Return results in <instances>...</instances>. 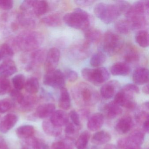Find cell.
Returning <instances> with one entry per match:
<instances>
[{
  "label": "cell",
  "instance_id": "obj_43",
  "mask_svg": "<svg viewBox=\"0 0 149 149\" xmlns=\"http://www.w3.org/2000/svg\"><path fill=\"white\" fill-rule=\"evenodd\" d=\"M19 22L22 26L26 27H32L35 25V22L33 19L27 17L24 14L19 15Z\"/></svg>",
  "mask_w": 149,
  "mask_h": 149
},
{
  "label": "cell",
  "instance_id": "obj_39",
  "mask_svg": "<svg viewBox=\"0 0 149 149\" xmlns=\"http://www.w3.org/2000/svg\"><path fill=\"white\" fill-rule=\"evenodd\" d=\"M25 76L22 74H18L12 79V83L15 89L21 91L25 87L26 83Z\"/></svg>",
  "mask_w": 149,
  "mask_h": 149
},
{
  "label": "cell",
  "instance_id": "obj_20",
  "mask_svg": "<svg viewBox=\"0 0 149 149\" xmlns=\"http://www.w3.org/2000/svg\"><path fill=\"white\" fill-rule=\"evenodd\" d=\"M103 111L106 117L109 119H113L122 114V109L114 101H111L103 106Z\"/></svg>",
  "mask_w": 149,
  "mask_h": 149
},
{
  "label": "cell",
  "instance_id": "obj_17",
  "mask_svg": "<svg viewBox=\"0 0 149 149\" xmlns=\"http://www.w3.org/2000/svg\"><path fill=\"white\" fill-rule=\"evenodd\" d=\"M133 126L132 118L130 116L123 117L118 120L115 126V129L119 134H126Z\"/></svg>",
  "mask_w": 149,
  "mask_h": 149
},
{
  "label": "cell",
  "instance_id": "obj_45",
  "mask_svg": "<svg viewBox=\"0 0 149 149\" xmlns=\"http://www.w3.org/2000/svg\"><path fill=\"white\" fill-rule=\"evenodd\" d=\"M9 93L13 101L19 104L21 103L24 99V96L21 92L20 91L17 90L15 89H12Z\"/></svg>",
  "mask_w": 149,
  "mask_h": 149
},
{
  "label": "cell",
  "instance_id": "obj_5",
  "mask_svg": "<svg viewBox=\"0 0 149 149\" xmlns=\"http://www.w3.org/2000/svg\"><path fill=\"white\" fill-rule=\"evenodd\" d=\"M81 74L86 81L96 86L104 83L110 78L109 73L104 67L96 69L85 68L82 70Z\"/></svg>",
  "mask_w": 149,
  "mask_h": 149
},
{
  "label": "cell",
  "instance_id": "obj_52",
  "mask_svg": "<svg viewBox=\"0 0 149 149\" xmlns=\"http://www.w3.org/2000/svg\"><path fill=\"white\" fill-rule=\"evenodd\" d=\"M35 1H24L21 5V10L23 11H27L33 8Z\"/></svg>",
  "mask_w": 149,
  "mask_h": 149
},
{
  "label": "cell",
  "instance_id": "obj_57",
  "mask_svg": "<svg viewBox=\"0 0 149 149\" xmlns=\"http://www.w3.org/2000/svg\"><path fill=\"white\" fill-rule=\"evenodd\" d=\"M143 92L146 95H148L149 94V84H147L146 85H145L143 87Z\"/></svg>",
  "mask_w": 149,
  "mask_h": 149
},
{
  "label": "cell",
  "instance_id": "obj_19",
  "mask_svg": "<svg viewBox=\"0 0 149 149\" xmlns=\"http://www.w3.org/2000/svg\"><path fill=\"white\" fill-rule=\"evenodd\" d=\"M123 57L126 63H134L139 60V53L134 46L127 45L123 49Z\"/></svg>",
  "mask_w": 149,
  "mask_h": 149
},
{
  "label": "cell",
  "instance_id": "obj_16",
  "mask_svg": "<svg viewBox=\"0 0 149 149\" xmlns=\"http://www.w3.org/2000/svg\"><path fill=\"white\" fill-rule=\"evenodd\" d=\"M132 80L135 84L143 85L149 81V70L144 68H138L133 73Z\"/></svg>",
  "mask_w": 149,
  "mask_h": 149
},
{
  "label": "cell",
  "instance_id": "obj_23",
  "mask_svg": "<svg viewBox=\"0 0 149 149\" xmlns=\"http://www.w3.org/2000/svg\"><path fill=\"white\" fill-rule=\"evenodd\" d=\"M42 128L46 134L51 136H58L62 132V128L53 124L50 120H45L42 122Z\"/></svg>",
  "mask_w": 149,
  "mask_h": 149
},
{
  "label": "cell",
  "instance_id": "obj_53",
  "mask_svg": "<svg viewBox=\"0 0 149 149\" xmlns=\"http://www.w3.org/2000/svg\"><path fill=\"white\" fill-rule=\"evenodd\" d=\"M76 4L77 6L82 7L89 6L93 5L95 2L94 1H88V0H78V1H74Z\"/></svg>",
  "mask_w": 149,
  "mask_h": 149
},
{
  "label": "cell",
  "instance_id": "obj_47",
  "mask_svg": "<svg viewBox=\"0 0 149 149\" xmlns=\"http://www.w3.org/2000/svg\"><path fill=\"white\" fill-rule=\"evenodd\" d=\"M64 74L65 78H67L69 81L74 82L78 79V74L74 70L68 69L65 71Z\"/></svg>",
  "mask_w": 149,
  "mask_h": 149
},
{
  "label": "cell",
  "instance_id": "obj_14",
  "mask_svg": "<svg viewBox=\"0 0 149 149\" xmlns=\"http://www.w3.org/2000/svg\"><path fill=\"white\" fill-rule=\"evenodd\" d=\"M55 105L52 103H45L37 107L34 117L44 119L50 116L55 111Z\"/></svg>",
  "mask_w": 149,
  "mask_h": 149
},
{
  "label": "cell",
  "instance_id": "obj_40",
  "mask_svg": "<svg viewBox=\"0 0 149 149\" xmlns=\"http://www.w3.org/2000/svg\"><path fill=\"white\" fill-rule=\"evenodd\" d=\"M12 90L11 82L6 77L0 76V95L9 93Z\"/></svg>",
  "mask_w": 149,
  "mask_h": 149
},
{
  "label": "cell",
  "instance_id": "obj_29",
  "mask_svg": "<svg viewBox=\"0 0 149 149\" xmlns=\"http://www.w3.org/2000/svg\"><path fill=\"white\" fill-rule=\"evenodd\" d=\"M49 8L48 3L45 1H35L33 11L36 16H40L46 14Z\"/></svg>",
  "mask_w": 149,
  "mask_h": 149
},
{
  "label": "cell",
  "instance_id": "obj_30",
  "mask_svg": "<svg viewBox=\"0 0 149 149\" xmlns=\"http://www.w3.org/2000/svg\"><path fill=\"white\" fill-rule=\"evenodd\" d=\"M34 127L33 125H22L17 128L16 130V135L21 139H27L33 136L34 134Z\"/></svg>",
  "mask_w": 149,
  "mask_h": 149
},
{
  "label": "cell",
  "instance_id": "obj_42",
  "mask_svg": "<svg viewBox=\"0 0 149 149\" xmlns=\"http://www.w3.org/2000/svg\"><path fill=\"white\" fill-rule=\"evenodd\" d=\"M13 106V102L10 99L6 98L0 100V113H6Z\"/></svg>",
  "mask_w": 149,
  "mask_h": 149
},
{
  "label": "cell",
  "instance_id": "obj_61",
  "mask_svg": "<svg viewBox=\"0 0 149 149\" xmlns=\"http://www.w3.org/2000/svg\"><path fill=\"white\" fill-rule=\"evenodd\" d=\"M148 149V148H147V149Z\"/></svg>",
  "mask_w": 149,
  "mask_h": 149
},
{
  "label": "cell",
  "instance_id": "obj_15",
  "mask_svg": "<svg viewBox=\"0 0 149 149\" xmlns=\"http://www.w3.org/2000/svg\"><path fill=\"white\" fill-rule=\"evenodd\" d=\"M17 68L15 62L11 59L5 60L0 65V75L8 77L17 72Z\"/></svg>",
  "mask_w": 149,
  "mask_h": 149
},
{
  "label": "cell",
  "instance_id": "obj_6",
  "mask_svg": "<svg viewBox=\"0 0 149 149\" xmlns=\"http://www.w3.org/2000/svg\"><path fill=\"white\" fill-rule=\"evenodd\" d=\"M123 47V41L119 36L109 31L105 33L104 36L103 48L108 55H116L119 53Z\"/></svg>",
  "mask_w": 149,
  "mask_h": 149
},
{
  "label": "cell",
  "instance_id": "obj_26",
  "mask_svg": "<svg viewBox=\"0 0 149 149\" xmlns=\"http://www.w3.org/2000/svg\"><path fill=\"white\" fill-rule=\"evenodd\" d=\"M59 100V106L64 110L70 109L71 106V99L68 90L65 87L61 89Z\"/></svg>",
  "mask_w": 149,
  "mask_h": 149
},
{
  "label": "cell",
  "instance_id": "obj_25",
  "mask_svg": "<svg viewBox=\"0 0 149 149\" xmlns=\"http://www.w3.org/2000/svg\"><path fill=\"white\" fill-rule=\"evenodd\" d=\"M41 21L46 26L56 27L61 25L62 17L60 14L56 13L44 17Z\"/></svg>",
  "mask_w": 149,
  "mask_h": 149
},
{
  "label": "cell",
  "instance_id": "obj_7",
  "mask_svg": "<svg viewBox=\"0 0 149 149\" xmlns=\"http://www.w3.org/2000/svg\"><path fill=\"white\" fill-rule=\"evenodd\" d=\"M64 74L60 70L47 72L43 77V83L47 86L56 89L64 88L65 84Z\"/></svg>",
  "mask_w": 149,
  "mask_h": 149
},
{
  "label": "cell",
  "instance_id": "obj_38",
  "mask_svg": "<svg viewBox=\"0 0 149 149\" xmlns=\"http://www.w3.org/2000/svg\"><path fill=\"white\" fill-rule=\"evenodd\" d=\"M127 137L133 143L141 146L144 141L145 135L143 132L141 130H136Z\"/></svg>",
  "mask_w": 149,
  "mask_h": 149
},
{
  "label": "cell",
  "instance_id": "obj_13",
  "mask_svg": "<svg viewBox=\"0 0 149 149\" xmlns=\"http://www.w3.org/2000/svg\"><path fill=\"white\" fill-rule=\"evenodd\" d=\"M104 117L100 113H94L88 119L87 127L89 130L96 132L99 130L103 125Z\"/></svg>",
  "mask_w": 149,
  "mask_h": 149
},
{
  "label": "cell",
  "instance_id": "obj_35",
  "mask_svg": "<svg viewBox=\"0 0 149 149\" xmlns=\"http://www.w3.org/2000/svg\"><path fill=\"white\" fill-rule=\"evenodd\" d=\"M116 31L121 34H127L132 30L130 24L127 19L118 21L115 25Z\"/></svg>",
  "mask_w": 149,
  "mask_h": 149
},
{
  "label": "cell",
  "instance_id": "obj_3",
  "mask_svg": "<svg viewBox=\"0 0 149 149\" xmlns=\"http://www.w3.org/2000/svg\"><path fill=\"white\" fill-rule=\"evenodd\" d=\"M63 20L69 26L83 30L88 29L90 24L89 15L81 8H75L72 13L66 14Z\"/></svg>",
  "mask_w": 149,
  "mask_h": 149
},
{
  "label": "cell",
  "instance_id": "obj_50",
  "mask_svg": "<svg viewBox=\"0 0 149 149\" xmlns=\"http://www.w3.org/2000/svg\"><path fill=\"white\" fill-rule=\"evenodd\" d=\"M76 132V129L73 123L69 122L65 125V132L66 135H68L66 136L71 137V136L75 134Z\"/></svg>",
  "mask_w": 149,
  "mask_h": 149
},
{
  "label": "cell",
  "instance_id": "obj_60",
  "mask_svg": "<svg viewBox=\"0 0 149 149\" xmlns=\"http://www.w3.org/2000/svg\"><path fill=\"white\" fill-rule=\"evenodd\" d=\"M2 59V56H1V49H0V61Z\"/></svg>",
  "mask_w": 149,
  "mask_h": 149
},
{
  "label": "cell",
  "instance_id": "obj_56",
  "mask_svg": "<svg viewBox=\"0 0 149 149\" xmlns=\"http://www.w3.org/2000/svg\"><path fill=\"white\" fill-rule=\"evenodd\" d=\"M104 149H118L117 146L111 144H108L104 146Z\"/></svg>",
  "mask_w": 149,
  "mask_h": 149
},
{
  "label": "cell",
  "instance_id": "obj_10",
  "mask_svg": "<svg viewBox=\"0 0 149 149\" xmlns=\"http://www.w3.org/2000/svg\"><path fill=\"white\" fill-rule=\"evenodd\" d=\"M18 119L15 114L9 113L6 115L0 122V131L3 133H7L15 125Z\"/></svg>",
  "mask_w": 149,
  "mask_h": 149
},
{
  "label": "cell",
  "instance_id": "obj_12",
  "mask_svg": "<svg viewBox=\"0 0 149 149\" xmlns=\"http://www.w3.org/2000/svg\"><path fill=\"white\" fill-rule=\"evenodd\" d=\"M49 120L56 126L62 128L69 123V115L63 110H58L53 112Z\"/></svg>",
  "mask_w": 149,
  "mask_h": 149
},
{
  "label": "cell",
  "instance_id": "obj_54",
  "mask_svg": "<svg viewBox=\"0 0 149 149\" xmlns=\"http://www.w3.org/2000/svg\"><path fill=\"white\" fill-rule=\"evenodd\" d=\"M0 149H8L6 141L1 136H0Z\"/></svg>",
  "mask_w": 149,
  "mask_h": 149
},
{
  "label": "cell",
  "instance_id": "obj_36",
  "mask_svg": "<svg viewBox=\"0 0 149 149\" xmlns=\"http://www.w3.org/2000/svg\"><path fill=\"white\" fill-rule=\"evenodd\" d=\"M90 138V134L88 132L85 131L82 132L75 143L77 149H85L88 145Z\"/></svg>",
  "mask_w": 149,
  "mask_h": 149
},
{
  "label": "cell",
  "instance_id": "obj_34",
  "mask_svg": "<svg viewBox=\"0 0 149 149\" xmlns=\"http://www.w3.org/2000/svg\"><path fill=\"white\" fill-rule=\"evenodd\" d=\"M135 40L136 43L140 47L146 48L149 46V37L148 32L145 30L139 31L135 36Z\"/></svg>",
  "mask_w": 149,
  "mask_h": 149
},
{
  "label": "cell",
  "instance_id": "obj_28",
  "mask_svg": "<svg viewBox=\"0 0 149 149\" xmlns=\"http://www.w3.org/2000/svg\"><path fill=\"white\" fill-rule=\"evenodd\" d=\"M85 41L91 44L97 43L100 41L102 38L101 32L96 29H88L85 31L84 34Z\"/></svg>",
  "mask_w": 149,
  "mask_h": 149
},
{
  "label": "cell",
  "instance_id": "obj_51",
  "mask_svg": "<svg viewBox=\"0 0 149 149\" xmlns=\"http://www.w3.org/2000/svg\"><path fill=\"white\" fill-rule=\"evenodd\" d=\"M14 2L12 0H0V9L8 10L13 7Z\"/></svg>",
  "mask_w": 149,
  "mask_h": 149
},
{
  "label": "cell",
  "instance_id": "obj_8",
  "mask_svg": "<svg viewBox=\"0 0 149 149\" xmlns=\"http://www.w3.org/2000/svg\"><path fill=\"white\" fill-rule=\"evenodd\" d=\"M133 98V94L121 89L115 95L114 102L119 106L132 110L136 106Z\"/></svg>",
  "mask_w": 149,
  "mask_h": 149
},
{
  "label": "cell",
  "instance_id": "obj_62",
  "mask_svg": "<svg viewBox=\"0 0 149 149\" xmlns=\"http://www.w3.org/2000/svg\"><path fill=\"white\" fill-rule=\"evenodd\" d=\"M0 117H1V116H0Z\"/></svg>",
  "mask_w": 149,
  "mask_h": 149
},
{
  "label": "cell",
  "instance_id": "obj_58",
  "mask_svg": "<svg viewBox=\"0 0 149 149\" xmlns=\"http://www.w3.org/2000/svg\"><path fill=\"white\" fill-rule=\"evenodd\" d=\"M81 114L82 116L84 117L83 118H86L88 116L89 112L87 109H83L81 111Z\"/></svg>",
  "mask_w": 149,
  "mask_h": 149
},
{
  "label": "cell",
  "instance_id": "obj_27",
  "mask_svg": "<svg viewBox=\"0 0 149 149\" xmlns=\"http://www.w3.org/2000/svg\"><path fill=\"white\" fill-rule=\"evenodd\" d=\"M38 98L33 95L24 96V99L20 104V109L24 111H29L34 108L38 102Z\"/></svg>",
  "mask_w": 149,
  "mask_h": 149
},
{
  "label": "cell",
  "instance_id": "obj_22",
  "mask_svg": "<svg viewBox=\"0 0 149 149\" xmlns=\"http://www.w3.org/2000/svg\"><path fill=\"white\" fill-rule=\"evenodd\" d=\"M75 143V141L74 139L66 136L54 142L50 149H73Z\"/></svg>",
  "mask_w": 149,
  "mask_h": 149
},
{
  "label": "cell",
  "instance_id": "obj_48",
  "mask_svg": "<svg viewBox=\"0 0 149 149\" xmlns=\"http://www.w3.org/2000/svg\"><path fill=\"white\" fill-rule=\"evenodd\" d=\"M122 90L133 94L134 93L138 94L139 92V88L136 85L133 84H128L124 85L122 88Z\"/></svg>",
  "mask_w": 149,
  "mask_h": 149
},
{
  "label": "cell",
  "instance_id": "obj_24",
  "mask_svg": "<svg viewBox=\"0 0 149 149\" xmlns=\"http://www.w3.org/2000/svg\"><path fill=\"white\" fill-rule=\"evenodd\" d=\"M111 139V136L108 132L99 131L97 132L91 138L92 143L96 145H102L107 143Z\"/></svg>",
  "mask_w": 149,
  "mask_h": 149
},
{
  "label": "cell",
  "instance_id": "obj_55",
  "mask_svg": "<svg viewBox=\"0 0 149 149\" xmlns=\"http://www.w3.org/2000/svg\"><path fill=\"white\" fill-rule=\"evenodd\" d=\"M142 125H143V130L146 133H148L149 129V119L146 120Z\"/></svg>",
  "mask_w": 149,
  "mask_h": 149
},
{
  "label": "cell",
  "instance_id": "obj_31",
  "mask_svg": "<svg viewBox=\"0 0 149 149\" xmlns=\"http://www.w3.org/2000/svg\"><path fill=\"white\" fill-rule=\"evenodd\" d=\"M24 88L30 95L36 94L40 89V83L38 79L34 77H29L26 81Z\"/></svg>",
  "mask_w": 149,
  "mask_h": 149
},
{
  "label": "cell",
  "instance_id": "obj_44",
  "mask_svg": "<svg viewBox=\"0 0 149 149\" xmlns=\"http://www.w3.org/2000/svg\"><path fill=\"white\" fill-rule=\"evenodd\" d=\"M120 11L121 15H126L130 9L131 5L130 3L126 1H118L116 3Z\"/></svg>",
  "mask_w": 149,
  "mask_h": 149
},
{
  "label": "cell",
  "instance_id": "obj_18",
  "mask_svg": "<svg viewBox=\"0 0 149 149\" xmlns=\"http://www.w3.org/2000/svg\"><path fill=\"white\" fill-rule=\"evenodd\" d=\"M47 53L43 49H36L30 55V63L28 69H31L36 66L40 65L45 62Z\"/></svg>",
  "mask_w": 149,
  "mask_h": 149
},
{
  "label": "cell",
  "instance_id": "obj_41",
  "mask_svg": "<svg viewBox=\"0 0 149 149\" xmlns=\"http://www.w3.org/2000/svg\"><path fill=\"white\" fill-rule=\"evenodd\" d=\"M2 59L5 60L11 59L14 55V50L10 45L8 43H4L0 46Z\"/></svg>",
  "mask_w": 149,
  "mask_h": 149
},
{
  "label": "cell",
  "instance_id": "obj_33",
  "mask_svg": "<svg viewBox=\"0 0 149 149\" xmlns=\"http://www.w3.org/2000/svg\"><path fill=\"white\" fill-rule=\"evenodd\" d=\"M117 147L118 149H142L141 146L133 143L127 137L118 139Z\"/></svg>",
  "mask_w": 149,
  "mask_h": 149
},
{
  "label": "cell",
  "instance_id": "obj_46",
  "mask_svg": "<svg viewBox=\"0 0 149 149\" xmlns=\"http://www.w3.org/2000/svg\"><path fill=\"white\" fill-rule=\"evenodd\" d=\"M149 113L145 111H141L136 113L135 116V119L136 122L142 125L146 120L149 119Z\"/></svg>",
  "mask_w": 149,
  "mask_h": 149
},
{
  "label": "cell",
  "instance_id": "obj_21",
  "mask_svg": "<svg viewBox=\"0 0 149 149\" xmlns=\"http://www.w3.org/2000/svg\"><path fill=\"white\" fill-rule=\"evenodd\" d=\"M110 71L113 75L125 76L129 74L131 68L128 63L119 62L114 63L111 66Z\"/></svg>",
  "mask_w": 149,
  "mask_h": 149
},
{
  "label": "cell",
  "instance_id": "obj_32",
  "mask_svg": "<svg viewBox=\"0 0 149 149\" xmlns=\"http://www.w3.org/2000/svg\"><path fill=\"white\" fill-rule=\"evenodd\" d=\"M26 143L33 149H49L47 144L42 139L38 138L31 137L26 139Z\"/></svg>",
  "mask_w": 149,
  "mask_h": 149
},
{
  "label": "cell",
  "instance_id": "obj_1",
  "mask_svg": "<svg viewBox=\"0 0 149 149\" xmlns=\"http://www.w3.org/2000/svg\"><path fill=\"white\" fill-rule=\"evenodd\" d=\"M71 93L75 102L82 107L93 106L100 100V95L97 91L85 82L79 83L74 85Z\"/></svg>",
  "mask_w": 149,
  "mask_h": 149
},
{
  "label": "cell",
  "instance_id": "obj_4",
  "mask_svg": "<svg viewBox=\"0 0 149 149\" xmlns=\"http://www.w3.org/2000/svg\"><path fill=\"white\" fill-rule=\"evenodd\" d=\"M94 12L96 16L106 24L112 23L121 15L116 4L97 3L94 7Z\"/></svg>",
  "mask_w": 149,
  "mask_h": 149
},
{
  "label": "cell",
  "instance_id": "obj_9",
  "mask_svg": "<svg viewBox=\"0 0 149 149\" xmlns=\"http://www.w3.org/2000/svg\"><path fill=\"white\" fill-rule=\"evenodd\" d=\"M61 56V52L58 49L54 47L47 53L44 62V68L47 72H51L56 69Z\"/></svg>",
  "mask_w": 149,
  "mask_h": 149
},
{
  "label": "cell",
  "instance_id": "obj_11",
  "mask_svg": "<svg viewBox=\"0 0 149 149\" xmlns=\"http://www.w3.org/2000/svg\"><path fill=\"white\" fill-rule=\"evenodd\" d=\"M120 86V84L116 80H111L104 84L101 88V95L106 99H110L114 96L116 90Z\"/></svg>",
  "mask_w": 149,
  "mask_h": 149
},
{
  "label": "cell",
  "instance_id": "obj_49",
  "mask_svg": "<svg viewBox=\"0 0 149 149\" xmlns=\"http://www.w3.org/2000/svg\"><path fill=\"white\" fill-rule=\"evenodd\" d=\"M72 121V123L75 126H80L81 125V121L80 119V116L78 113L75 110L71 111L69 113V116Z\"/></svg>",
  "mask_w": 149,
  "mask_h": 149
},
{
  "label": "cell",
  "instance_id": "obj_59",
  "mask_svg": "<svg viewBox=\"0 0 149 149\" xmlns=\"http://www.w3.org/2000/svg\"><path fill=\"white\" fill-rule=\"evenodd\" d=\"M21 149H31L30 148H29L27 146H24L21 148Z\"/></svg>",
  "mask_w": 149,
  "mask_h": 149
},
{
  "label": "cell",
  "instance_id": "obj_2",
  "mask_svg": "<svg viewBox=\"0 0 149 149\" xmlns=\"http://www.w3.org/2000/svg\"><path fill=\"white\" fill-rule=\"evenodd\" d=\"M43 37L40 33L30 32L17 36L13 41V49L29 52L38 49L43 42Z\"/></svg>",
  "mask_w": 149,
  "mask_h": 149
},
{
  "label": "cell",
  "instance_id": "obj_37",
  "mask_svg": "<svg viewBox=\"0 0 149 149\" xmlns=\"http://www.w3.org/2000/svg\"><path fill=\"white\" fill-rule=\"evenodd\" d=\"M106 61V55L103 52H98L92 56L90 63L92 67H98L103 64Z\"/></svg>",
  "mask_w": 149,
  "mask_h": 149
}]
</instances>
